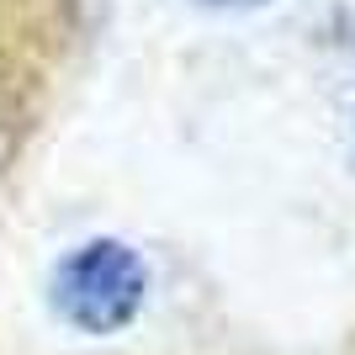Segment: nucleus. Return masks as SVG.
Here are the masks:
<instances>
[{"mask_svg": "<svg viewBox=\"0 0 355 355\" xmlns=\"http://www.w3.org/2000/svg\"><path fill=\"white\" fill-rule=\"evenodd\" d=\"M53 302L74 329L85 334H112L133 324L144 302V266L138 254L117 239H96L85 250H74L53 276Z\"/></svg>", "mask_w": 355, "mask_h": 355, "instance_id": "nucleus-1", "label": "nucleus"}]
</instances>
